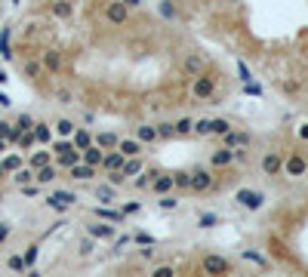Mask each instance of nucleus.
I'll use <instances>...</instances> for the list:
<instances>
[{
    "label": "nucleus",
    "instance_id": "obj_1",
    "mask_svg": "<svg viewBox=\"0 0 308 277\" xmlns=\"http://www.w3.org/2000/svg\"><path fill=\"white\" fill-rule=\"evenodd\" d=\"M213 86H216V77L207 74V71H201L194 77V83H191V96L194 99H213Z\"/></svg>",
    "mask_w": 308,
    "mask_h": 277
},
{
    "label": "nucleus",
    "instance_id": "obj_2",
    "mask_svg": "<svg viewBox=\"0 0 308 277\" xmlns=\"http://www.w3.org/2000/svg\"><path fill=\"white\" fill-rule=\"evenodd\" d=\"M234 200H238L241 207H247V210H259L262 203H265V197L259 191H250V188H241L238 194H234Z\"/></svg>",
    "mask_w": 308,
    "mask_h": 277
},
{
    "label": "nucleus",
    "instance_id": "obj_3",
    "mask_svg": "<svg viewBox=\"0 0 308 277\" xmlns=\"http://www.w3.org/2000/svg\"><path fill=\"white\" fill-rule=\"evenodd\" d=\"M308 170V160L302 157V154H290L287 160H284V173L287 176H302Z\"/></svg>",
    "mask_w": 308,
    "mask_h": 277
},
{
    "label": "nucleus",
    "instance_id": "obj_4",
    "mask_svg": "<svg viewBox=\"0 0 308 277\" xmlns=\"http://www.w3.org/2000/svg\"><path fill=\"white\" fill-rule=\"evenodd\" d=\"M123 163H126L123 151H114V148H111V151H105V157H102V163H99V166L111 173V170H123Z\"/></svg>",
    "mask_w": 308,
    "mask_h": 277
},
{
    "label": "nucleus",
    "instance_id": "obj_5",
    "mask_svg": "<svg viewBox=\"0 0 308 277\" xmlns=\"http://www.w3.org/2000/svg\"><path fill=\"white\" fill-rule=\"evenodd\" d=\"M204 271H210V274H228L231 265H228V259H222V256H207L204 259Z\"/></svg>",
    "mask_w": 308,
    "mask_h": 277
},
{
    "label": "nucleus",
    "instance_id": "obj_6",
    "mask_svg": "<svg viewBox=\"0 0 308 277\" xmlns=\"http://www.w3.org/2000/svg\"><path fill=\"white\" fill-rule=\"evenodd\" d=\"M213 188V176L207 170H194L191 173V191H210Z\"/></svg>",
    "mask_w": 308,
    "mask_h": 277
},
{
    "label": "nucleus",
    "instance_id": "obj_7",
    "mask_svg": "<svg viewBox=\"0 0 308 277\" xmlns=\"http://www.w3.org/2000/svg\"><path fill=\"white\" fill-rule=\"evenodd\" d=\"M126 9H130V6H126L123 0H114V3H108V6H105V15L111 18V22L123 25V22H126Z\"/></svg>",
    "mask_w": 308,
    "mask_h": 277
},
{
    "label": "nucleus",
    "instance_id": "obj_8",
    "mask_svg": "<svg viewBox=\"0 0 308 277\" xmlns=\"http://www.w3.org/2000/svg\"><path fill=\"white\" fill-rule=\"evenodd\" d=\"M86 231L93 234V237H99V240H114V231H117V225H99V222H89V225H86Z\"/></svg>",
    "mask_w": 308,
    "mask_h": 277
},
{
    "label": "nucleus",
    "instance_id": "obj_9",
    "mask_svg": "<svg viewBox=\"0 0 308 277\" xmlns=\"http://www.w3.org/2000/svg\"><path fill=\"white\" fill-rule=\"evenodd\" d=\"M102 157H105V148H99V145H89V148H83V151H80V160L89 163V166H99Z\"/></svg>",
    "mask_w": 308,
    "mask_h": 277
},
{
    "label": "nucleus",
    "instance_id": "obj_10",
    "mask_svg": "<svg viewBox=\"0 0 308 277\" xmlns=\"http://www.w3.org/2000/svg\"><path fill=\"white\" fill-rule=\"evenodd\" d=\"M71 179H77V182H83V179H93L96 176V166H89V163H83V160H77L74 166H71Z\"/></svg>",
    "mask_w": 308,
    "mask_h": 277
},
{
    "label": "nucleus",
    "instance_id": "obj_11",
    "mask_svg": "<svg viewBox=\"0 0 308 277\" xmlns=\"http://www.w3.org/2000/svg\"><path fill=\"white\" fill-rule=\"evenodd\" d=\"M151 188H154L157 194H170V191L176 188V182H173V176H167V173H157L154 182H151Z\"/></svg>",
    "mask_w": 308,
    "mask_h": 277
},
{
    "label": "nucleus",
    "instance_id": "obj_12",
    "mask_svg": "<svg viewBox=\"0 0 308 277\" xmlns=\"http://www.w3.org/2000/svg\"><path fill=\"white\" fill-rule=\"evenodd\" d=\"M222 139H225L228 148H247L250 145V133H238V129H228Z\"/></svg>",
    "mask_w": 308,
    "mask_h": 277
},
{
    "label": "nucleus",
    "instance_id": "obj_13",
    "mask_svg": "<svg viewBox=\"0 0 308 277\" xmlns=\"http://www.w3.org/2000/svg\"><path fill=\"white\" fill-rule=\"evenodd\" d=\"M117 151H123V157H136V154H142V142L133 136V139H120L117 142Z\"/></svg>",
    "mask_w": 308,
    "mask_h": 277
},
{
    "label": "nucleus",
    "instance_id": "obj_14",
    "mask_svg": "<svg viewBox=\"0 0 308 277\" xmlns=\"http://www.w3.org/2000/svg\"><path fill=\"white\" fill-rule=\"evenodd\" d=\"M231 160H234V148H219V151H213V157H210L213 166H231Z\"/></svg>",
    "mask_w": 308,
    "mask_h": 277
},
{
    "label": "nucleus",
    "instance_id": "obj_15",
    "mask_svg": "<svg viewBox=\"0 0 308 277\" xmlns=\"http://www.w3.org/2000/svg\"><path fill=\"white\" fill-rule=\"evenodd\" d=\"M262 170H265L268 176H278V173L284 170V160H281L278 154H265V157H262Z\"/></svg>",
    "mask_w": 308,
    "mask_h": 277
},
{
    "label": "nucleus",
    "instance_id": "obj_16",
    "mask_svg": "<svg viewBox=\"0 0 308 277\" xmlns=\"http://www.w3.org/2000/svg\"><path fill=\"white\" fill-rule=\"evenodd\" d=\"M71 142H74V148H77V151H83V148H89V145H93V136H89V129H74V136H71Z\"/></svg>",
    "mask_w": 308,
    "mask_h": 277
},
{
    "label": "nucleus",
    "instance_id": "obj_17",
    "mask_svg": "<svg viewBox=\"0 0 308 277\" xmlns=\"http://www.w3.org/2000/svg\"><path fill=\"white\" fill-rule=\"evenodd\" d=\"M99 148H105V151H111V148H117V142H120V136L117 133H99L96 139H93Z\"/></svg>",
    "mask_w": 308,
    "mask_h": 277
},
{
    "label": "nucleus",
    "instance_id": "obj_18",
    "mask_svg": "<svg viewBox=\"0 0 308 277\" xmlns=\"http://www.w3.org/2000/svg\"><path fill=\"white\" fill-rule=\"evenodd\" d=\"M142 145H148V142H157V129L154 126H136V133H133Z\"/></svg>",
    "mask_w": 308,
    "mask_h": 277
},
{
    "label": "nucleus",
    "instance_id": "obj_19",
    "mask_svg": "<svg viewBox=\"0 0 308 277\" xmlns=\"http://www.w3.org/2000/svg\"><path fill=\"white\" fill-rule=\"evenodd\" d=\"M201 71H204V59H201V55H188V59H185V74L197 77Z\"/></svg>",
    "mask_w": 308,
    "mask_h": 277
},
{
    "label": "nucleus",
    "instance_id": "obj_20",
    "mask_svg": "<svg viewBox=\"0 0 308 277\" xmlns=\"http://www.w3.org/2000/svg\"><path fill=\"white\" fill-rule=\"evenodd\" d=\"M96 216L105 219V222H114V225H123V222H126V216L117 213V210H96Z\"/></svg>",
    "mask_w": 308,
    "mask_h": 277
},
{
    "label": "nucleus",
    "instance_id": "obj_21",
    "mask_svg": "<svg viewBox=\"0 0 308 277\" xmlns=\"http://www.w3.org/2000/svg\"><path fill=\"white\" fill-rule=\"evenodd\" d=\"M136 173H142V157L139 154L126 157V163H123V176H136Z\"/></svg>",
    "mask_w": 308,
    "mask_h": 277
},
{
    "label": "nucleus",
    "instance_id": "obj_22",
    "mask_svg": "<svg viewBox=\"0 0 308 277\" xmlns=\"http://www.w3.org/2000/svg\"><path fill=\"white\" fill-rule=\"evenodd\" d=\"M52 12H56V18H71L74 6H71V3H65V0H56V3H52Z\"/></svg>",
    "mask_w": 308,
    "mask_h": 277
},
{
    "label": "nucleus",
    "instance_id": "obj_23",
    "mask_svg": "<svg viewBox=\"0 0 308 277\" xmlns=\"http://www.w3.org/2000/svg\"><path fill=\"white\" fill-rule=\"evenodd\" d=\"M191 133H194V120L191 117H182L176 123V136H191Z\"/></svg>",
    "mask_w": 308,
    "mask_h": 277
},
{
    "label": "nucleus",
    "instance_id": "obj_24",
    "mask_svg": "<svg viewBox=\"0 0 308 277\" xmlns=\"http://www.w3.org/2000/svg\"><path fill=\"white\" fill-rule=\"evenodd\" d=\"M74 129H77V126L71 123V120H65V117L56 123V133H59V136H65V139H68V136H74Z\"/></svg>",
    "mask_w": 308,
    "mask_h": 277
},
{
    "label": "nucleus",
    "instance_id": "obj_25",
    "mask_svg": "<svg viewBox=\"0 0 308 277\" xmlns=\"http://www.w3.org/2000/svg\"><path fill=\"white\" fill-rule=\"evenodd\" d=\"M244 259H250L253 265H259V268H268V259L262 253H253V250H244Z\"/></svg>",
    "mask_w": 308,
    "mask_h": 277
},
{
    "label": "nucleus",
    "instance_id": "obj_26",
    "mask_svg": "<svg viewBox=\"0 0 308 277\" xmlns=\"http://www.w3.org/2000/svg\"><path fill=\"white\" fill-rule=\"evenodd\" d=\"M34 139H37V142H43V145H46V142L52 139V133H49V126H46V123H37V126H34Z\"/></svg>",
    "mask_w": 308,
    "mask_h": 277
},
{
    "label": "nucleus",
    "instance_id": "obj_27",
    "mask_svg": "<svg viewBox=\"0 0 308 277\" xmlns=\"http://www.w3.org/2000/svg\"><path fill=\"white\" fill-rule=\"evenodd\" d=\"M194 133H197V136H213V120H210V117H207V120H197V123H194Z\"/></svg>",
    "mask_w": 308,
    "mask_h": 277
},
{
    "label": "nucleus",
    "instance_id": "obj_28",
    "mask_svg": "<svg viewBox=\"0 0 308 277\" xmlns=\"http://www.w3.org/2000/svg\"><path fill=\"white\" fill-rule=\"evenodd\" d=\"M154 129H157V139H170V136H176V123H157Z\"/></svg>",
    "mask_w": 308,
    "mask_h": 277
},
{
    "label": "nucleus",
    "instance_id": "obj_29",
    "mask_svg": "<svg viewBox=\"0 0 308 277\" xmlns=\"http://www.w3.org/2000/svg\"><path fill=\"white\" fill-rule=\"evenodd\" d=\"M154 176H157V170H148V173H142V176L136 179V188H151V182H154Z\"/></svg>",
    "mask_w": 308,
    "mask_h": 277
},
{
    "label": "nucleus",
    "instance_id": "obj_30",
    "mask_svg": "<svg viewBox=\"0 0 308 277\" xmlns=\"http://www.w3.org/2000/svg\"><path fill=\"white\" fill-rule=\"evenodd\" d=\"M228 129H231V123H228V120H222V117H216V120H213V136H225Z\"/></svg>",
    "mask_w": 308,
    "mask_h": 277
},
{
    "label": "nucleus",
    "instance_id": "obj_31",
    "mask_svg": "<svg viewBox=\"0 0 308 277\" xmlns=\"http://www.w3.org/2000/svg\"><path fill=\"white\" fill-rule=\"evenodd\" d=\"M96 194H99V200H105V203H111V200H117V197H114V185H102V188H99Z\"/></svg>",
    "mask_w": 308,
    "mask_h": 277
},
{
    "label": "nucleus",
    "instance_id": "obj_32",
    "mask_svg": "<svg viewBox=\"0 0 308 277\" xmlns=\"http://www.w3.org/2000/svg\"><path fill=\"white\" fill-rule=\"evenodd\" d=\"M49 163V151H37V154H31V166H37V170H40V166H46Z\"/></svg>",
    "mask_w": 308,
    "mask_h": 277
},
{
    "label": "nucleus",
    "instance_id": "obj_33",
    "mask_svg": "<svg viewBox=\"0 0 308 277\" xmlns=\"http://www.w3.org/2000/svg\"><path fill=\"white\" fill-rule=\"evenodd\" d=\"M37 179H40V182H52V179H56V170H52V166L46 163V166H40V173H37Z\"/></svg>",
    "mask_w": 308,
    "mask_h": 277
},
{
    "label": "nucleus",
    "instance_id": "obj_34",
    "mask_svg": "<svg viewBox=\"0 0 308 277\" xmlns=\"http://www.w3.org/2000/svg\"><path fill=\"white\" fill-rule=\"evenodd\" d=\"M173 182H176V188H191V176H188V173L173 176Z\"/></svg>",
    "mask_w": 308,
    "mask_h": 277
},
{
    "label": "nucleus",
    "instance_id": "obj_35",
    "mask_svg": "<svg viewBox=\"0 0 308 277\" xmlns=\"http://www.w3.org/2000/svg\"><path fill=\"white\" fill-rule=\"evenodd\" d=\"M157 203H160V210H176V203H179V200H176V197H170V194H160V200H157Z\"/></svg>",
    "mask_w": 308,
    "mask_h": 277
},
{
    "label": "nucleus",
    "instance_id": "obj_36",
    "mask_svg": "<svg viewBox=\"0 0 308 277\" xmlns=\"http://www.w3.org/2000/svg\"><path fill=\"white\" fill-rule=\"evenodd\" d=\"M133 240H136V244H145V247H151V244H154V237H151V234H145V231H136V234H133Z\"/></svg>",
    "mask_w": 308,
    "mask_h": 277
},
{
    "label": "nucleus",
    "instance_id": "obj_37",
    "mask_svg": "<svg viewBox=\"0 0 308 277\" xmlns=\"http://www.w3.org/2000/svg\"><path fill=\"white\" fill-rule=\"evenodd\" d=\"M216 222H219V219H216V213H204V216H201V228H213Z\"/></svg>",
    "mask_w": 308,
    "mask_h": 277
},
{
    "label": "nucleus",
    "instance_id": "obj_38",
    "mask_svg": "<svg viewBox=\"0 0 308 277\" xmlns=\"http://www.w3.org/2000/svg\"><path fill=\"white\" fill-rule=\"evenodd\" d=\"M9 268L12 271H25V259L22 256H9Z\"/></svg>",
    "mask_w": 308,
    "mask_h": 277
},
{
    "label": "nucleus",
    "instance_id": "obj_39",
    "mask_svg": "<svg viewBox=\"0 0 308 277\" xmlns=\"http://www.w3.org/2000/svg\"><path fill=\"white\" fill-rule=\"evenodd\" d=\"M154 274H157V277H173V268H167V265H160V268H157Z\"/></svg>",
    "mask_w": 308,
    "mask_h": 277
},
{
    "label": "nucleus",
    "instance_id": "obj_40",
    "mask_svg": "<svg viewBox=\"0 0 308 277\" xmlns=\"http://www.w3.org/2000/svg\"><path fill=\"white\" fill-rule=\"evenodd\" d=\"M133 213H139V203H126V207H123V216H133Z\"/></svg>",
    "mask_w": 308,
    "mask_h": 277
},
{
    "label": "nucleus",
    "instance_id": "obj_41",
    "mask_svg": "<svg viewBox=\"0 0 308 277\" xmlns=\"http://www.w3.org/2000/svg\"><path fill=\"white\" fill-rule=\"evenodd\" d=\"M28 179H31V173H28V170H22V173H19V176H15V182H19V185H25V182H28Z\"/></svg>",
    "mask_w": 308,
    "mask_h": 277
},
{
    "label": "nucleus",
    "instance_id": "obj_42",
    "mask_svg": "<svg viewBox=\"0 0 308 277\" xmlns=\"http://www.w3.org/2000/svg\"><path fill=\"white\" fill-rule=\"evenodd\" d=\"M80 253H83V256L93 253V240H83V244H80Z\"/></svg>",
    "mask_w": 308,
    "mask_h": 277
},
{
    "label": "nucleus",
    "instance_id": "obj_43",
    "mask_svg": "<svg viewBox=\"0 0 308 277\" xmlns=\"http://www.w3.org/2000/svg\"><path fill=\"white\" fill-rule=\"evenodd\" d=\"M238 71H241V80H244V83H250V71H247L244 65H238Z\"/></svg>",
    "mask_w": 308,
    "mask_h": 277
},
{
    "label": "nucleus",
    "instance_id": "obj_44",
    "mask_svg": "<svg viewBox=\"0 0 308 277\" xmlns=\"http://www.w3.org/2000/svg\"><path fill=\"white\" fill-rule=\"evenodd\" d=\"M123 3H126V6H139V3H142V0H123Z\"/></svg>",
    "mask_w": 308,
    "mask_h": 277
},
{
    "label": "nucleus",
    "instance_id": "obj_45",
    "mask_svg": "<svg viewBox=\"0 0 308 277\" xmlns=\"http://www.w3.org/2000/svg\"><path fill=\"white\" fill-rule=\"evenodd\" d=\"M299 136H302V139H308V126H302V129H299Z\"/></svg>",
    "mask_w": 308,
    "mask_h": 277
},
{
    "label": "nucleus",
    "instance_id": "obj_46",
    "mask_svg": "<svg viewBox=\"0 0 308 277\" xmlns=\"http://www.w3.org/2000/svg\"><path fill=\"white\" fill-rule=\"evenodd\" d=\"M6 237V225H0V240H3Z\"/></svg>",
    "mask_w": 308,
    "mask_h": 277
}]
</instances>
